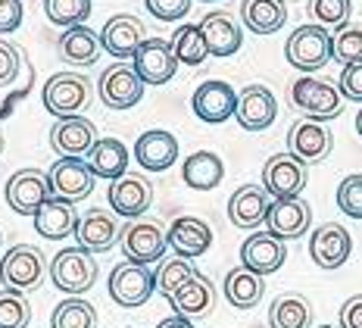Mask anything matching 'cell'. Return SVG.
Listing matches in <instances>:
<instances>
[{"mask_svg":"<svg viewBox=\"0 0 362 328\" xmlns=\"http://www.w3.org/2000/svg\"><path fill=\"white\" fill-rule=\"evenodd\" d=\"M47 272H50L47 256L35 244H16L0 259V281H4V288L19 294L37 291L44 285V278H47Z\"/></svg>","mask_w":362,"mask_h":328,"instance_id":"obj_1","label":"cell"},{"mask_svg":"<svg viewBox=\"0 0 362 328\" xmlns=\"http://www.w3.org/2000/svg\"><path fill=\"white\" fill-rule=\"evenodd\" d=\"M41 97H44V106H47L50 116L72 119L88 110L90 81H88V75H78V72H57L47 79Z\"/></svg>","mask_w":362,"mask_h":328,"instance_id":"obj_2","label":"cell"},{"mask_svg":"<svg viewBox=\"0 0 362 328\" xmlns=\"http://www.w3.org/2000/svg\"><path fill=\"white\" fill-rule=\"evenodd\" d=\"M331 44H334V38L328 35L325 26H300L284 44V57L293 69L319 72L322 66H328V60H334Z\"/></svg>","mask_w":362,"mask_h":328,"instance_id":"obj_3","label":"cell"},{"mask_svg":"<svg viewBox=\"0 0 362 328\" xmlns=\"http://www.w3.org/2000/svg\"><path fill=\"white\" fill-rule=\"evenodd\" d=\"M291 103H293V110H300L306 119L328 122V119L341 116L344 94H341V88L328 85V81L303 75V79H297L291 85Z\"/></svg>","mask_w":362,"mask_h":328,"instance_id":"obj_4","label":"cell"},{"mask_svg":"<svg viewBox=\"0 0 362 328\" xmlns=\"http://www.w3.org/2000/svg\"><path fill=\"white\" fill-rule=\"evenodd\" d=\"M50 278H54V288L69 297H81L85 291H90L97 281V263L94 254H88L85 247H66L59 250L50 263Z\"/></svg>","mask_w":362,"mask_h":328,"instance_id":"obj_5","label":"cell"},{"mask_svg":"<svg viewBox=\"0 0 362 328\" xmlns=\"http://www.w3.org/2000/svg\"><path fill=\"white\" fill-rule=\"evenodd\" d=\"M119 247H122L125 259L132 263H156L163 259L165 247H169V232L156 222V219H132L122 232H119Z\"/></svg>","mask_w":362,"mask_h":328,"instance_id":"obj_6","label":"cell"},{"mask_svg":"<svg viewBox=\"0 0 362 328\" xmlns=\"http://www.w3.org/2000/svg\"><path fill=\"white\" fill-rule=\"evenodd\" d=\"M156 291V272L144 263H132L125 259L122 266L110 272V297L125 310L144 307Z\"/></svg>","mask_w":362,"mask_h":328,"instance_id":"obj_7","label":"cell"},{"mask_svg":"<svg viewBox=\"0 0 362 328\" xmlns=\"http://www.w3.org/2000/svg\"><path fill=\"white\" fill-rule=\"evenodd\" d=\"M97 94L110 110H128V106H134L144 97V79L134 72V66L119 60V63L107 66L103 75L97 79Z\"/></svg>","mask_w":362,"mask_h":328,"instance_id":"obj_8","label":"cell"},{"mask_svg":"<svg viewBox=\"0 0 362 328\" xmlns=\"http://www.w3.org/2000/svg\"><path fill=\"white\" fill-rule=\"evenodd\" d=\"M309 181V166L300 157L275 154L262 166V188L269 191L275 200H288V197H300Z\"/></svg>","mask_w":362,"mask_h":328,"instance_id":"obj_9","label":"cell"},{"mask_svg":"<svg viewBox=\"0 0 362 328\" xmlns=\"http://www.w3.org/2000/svg\"><path fill=\"white\" fill-rule=\"evenodd\" d=\"M6 203H10L13 213L19 216H35L44 203L54 197V188H50V175L41 169H19L6 181Z\"/></svg>","mask_w":362,"mask_h":328,"instance_id":"obj_10","label":"cell"},{"mask_svg":"<svg viewBox=\"0 0 362 328\" xmlns=\"http://www.w3.org/2000/svg\"><path fill=\"white\" fill-rule=\"evenodd\" d=\"M50 188H54V197H63L69 203H78L94 191V169L90 163H85L81 157H59L54 166H50Z\"/></svg>","mask_w":362,"mask_h":328,"instance_id":"obj_11","label":"cell"},{"mask_svg":"<svg viewBox=\"0 0 362 328\" xmlns=\"http://www.w3.org/2000/svg\"><path fill=\"white\" fill-rule=\"evenodd\" d=\"M353 254V238L341 222H325L309 238V256L319 269H341Z\"/></svg>","mask_w":362,"mask_h":328,"instance_id":"obj_12","label":"cell"},{"mask_svg":"<svg viewBox=\"0 0 362 328\" xmlns=\"http://www.w3.org/2000/svg\"><path fill=\"white\" fill-rule=\"evenodd\" d=\"M134 72L144 79V85H165V81L175 75L178 60L175 50H172V41H163V38H147L138 47V53L132 57Z\"/></svg>","mask_w":362,"mask_h":328,"instance_id":"obj_13","label":"cell"},{"mask_svg":"<svg viewBox=\"0 0 362 328\" xmlns=\"http://www.w3.org/2000/svg\"><path fill=\"white\" fill-rule=\"evenodd\" d=\"M110 207L116 216L125 219H141L153 203V185L144 179V175L125 172L122 179H116L110 185Z\"/></svg>","mask_w":362,"mask_h":328,"instance_id":"obj_14","label":"cell"},{"mask_svg":"<svg viewBox=\"0 0 362 328\" xmlns=\"http://www.w3.org/2000/svg\"><path fill=\"white\" fill-rule=\"evenodd\" d=\"M284 259H288V247L272 232H253L250 238L244 241V247H240V266L253 269L256 276H272V272H278L284 266Z\"/></svg>","mask_w":362,"mask_h":328,"instance_id":"obj_15","label":"cell"},{"mask_svg":"<svg viewBox=\"0 0 362 328\" xmlns=\"http://www.w3.org/2000/svg\"><path fill=\"white\" fill-rule=\"evenodd\" d=\"M278 116V101L266 85H247L238 91V113L235 119L247 132H266Z\"/></svg>","mask_w":362,"mask_h":328,"instance_id":"obj_16","label":"cell"},{"mask_svg":"<svg viewBox=\"0 0 362 328\" xmlns=\"http://www.w3.org/2000/svg\"><path fill=\"white\" fill-rule=\"evenodd\" d=\"M288 147H291L293 157H300L306 166H313V163H322V159L331 154L334 138H331V132L322 125V122L297 119L288 132Z\"/></svg>","mask_w":362,"mask_h":328,"instance_id":"obj_17","label":"cell"},{"mask_svg":"<svg viewBox=\"0 0 362 328\" xmlns=\"http://www.w3.org/2000/svg\"><path fill=\"white\" fill-rule=\"evenodd\" d=\"M191 106L197 113V119L209 122V125H218V122L231 119L238 113V91L228 81H203L194 91Z\"/></svg>","mask_w":362,"mask_h":328,"instance_id":"obj_18","label":"cell"},{"mask_svg":"<svg viewBox=\"0 0 362 328\" xmlns=\"http://www.w3.org/2000/svg\"><path fill=\"white\" fill-rule=\"evenodd\" d=\"M309 222H313V210L303 197H288V200H272L266 225L272 234H278L281 241H293L303 238L309 232Z\"/></svg>","mask_w":362,"mask_h":328,"instance_id":"obj_19","label":"cell"},{"mask_svg":"<svg viewBox=\"0 0 362 328\" xmlns=\"http://www.w3.org/2000/svg\"><path fill=\"white\" fill-rule=\"evenodd\" d=\"M269 191L259 188V185H240L235 194H231L228 200V219L235 228H244V232H253V228H259L266 222L269 216Z\"/></svg>","mask_w":362,"mask_h":328,"instance_id":"obj_20","label":"cell"},{"mask_svg":"<svg viewBox=\"0 0 362 328\" xmlns=\"http://www.w3.org/2000/svg\"><path fill=\"white\" fill-rule=\"evenodd\" d=\"M144 41H147L144 22L134 19V16H110L107 26H103V32H100L103 50L112 53L116 60H132Z\"/></svg>","mask_w":362,"mask_h":328,"instance_id":"obj_21","label":"cell"},{"mask_svg":"<svg viewBox=\"0 0 362 328\" xmlns=\"http://www.w3.org/2000/svg\"><path fill=\"white\" fill-rule=\"evenodd\" d=\"M94 144H97V128L85 116L59 119L54 125V132H50V147L59 157H85L94 150Z\"/></svg>","mask_w":362,"mask_h":328,"instance_id":"obj_22","label":"cell"},{"mask_svg":"<svg viewBox=\"0 0 362 328\" xmlns=\"http://www.w3.org/2000/svg\"><path fill=\"white\" fill-rule=\"evenodd\" d=\"M134 159L147 172H165L178 159V138L172 132H163V128L144 132L134 141Z\"/></svg>","mask_w":362,"mask_h":328,"instance_id":"obj_23","label":"cell"},{"mask_svg":"<svg viewBox=\"0 0 362 328\" xmlns=\"http://www.w3.org/2000/svg\"><path fill=\"white\" fill-rule=\"evenodd\" d=\"M119 238V225L107 210H88L85 216H78L75 225V241L78 247H85L88 254H107Z\"/></svg>","mask_w":362,"mask_h":328,"instance_id":"obj_24","label":"cell"},{"mask_svg":"<svg viewBox=\"0 0 362 328\" xmlns=\"http://www.w3.org/2000/svg\"><path fill=\"white\" fill-rule=\"evenodd\" d=\"M200 32L206 38V47H209V57H235L244 44V32L235 22V16L228 13L216 10V13H206L200 22Z\"/></svg>","mask_w":362,"mask_h":328,"instance_id":"obj_25","label":"cell"},{"mask_svg":"<svg viewBox=\"0 0 362 328\" xmlns=\"http://www.w3.org/2000/svg\"><path fill=\"white\" fill-rule=\"evenodd\" d=\"M213 244V228L197 216H178L169 225V247L175 250V256H203Z\"/></svg>","mask_w":362,"mask_h":328,"instance_id":"obj_26","label":"cell"},{"mask_svg":"<svg viewBox=\"0 0 362 328\" xmlns=\"http://www.w3.org/2000/svg\"><path fill=\"white\" fill-rule=\"evenodd\" d=\"M172 310L175 316H185V319H200V316H209L216 307V288L206 276H194L187 285H181L175 294L169 297Z\"/></svg>","mask_w":362,"mask_h":328,"instance_id":"obj_27","label":"cell"},{"mask_svg":"<svg viewBox=\"0 0 362 328\" xmlns=\"http://www.w3.org/2000/svg\"><path fill=\"white\" fill-rule=\"evenodd\" d=\"M35 232L47 241H63L75 234V225H78V216H75V207L63 197H50L41 210L32 216Z\"/></svg>","mask_w":362,"mask_h":328,"instance_id":"obj_28","label":"cell"},{"mask_svg":"<svg viewBox=\"0 0 362 328\" xmlns=\"http://www.w3.org/2000/svg\"><path fill=\"white\" fill-rule=\"evenodd\" d=\"M100 47H103L100 35L90 32L88 26L66 28L63 38H59V44H57L63 63H69V66H90V63H97V57H100Z\"/></svg>","mask_w":362,"mask_h":328,"instance_id":"obj_29","label":"cell"},{"mask_svg":"<svg viewBox=\"0 0 362 328\" xmlns=\"http://www.w3.org/2000/svg\"><path fill=\"white\" fill-rule=\"evenodd\" d=\"M222 179H225V166L213 150H197L181 166V181L194 191H213L222 185Z\"/></svg>","mask_w":362,"mask_h":328,"instance_id":"obj_30","label":"cell"},{"mask_svg":"<svg viewBox=\"0 0 362 328\" xmlns=\"http://www.w3.org/2000/svg\"><path fill=\"white\" fill-rule=\"evenodd\" d=\"M240 22L253 35H275L288 22V6H284V0H244Z\"/></svg>","mask_w":362,"mask_h":328,"instance_id":"obj_31","label":"cell"},{"mask_svg":"<svg viewBox=\"0 0 362 328\" xmlns=\"http://www.w3.org/2000/svg\"><path fill=\"white\" fill-rule=\"evenodd\" d=\"M262 294H266V281L253 269H247V266H238V269H231L225 276V297H228L231 307L253 310L262 300Z\"/></svg>","mask_w":362,"mask_h":328,"instance_id":"obj_32","label":"cell"},{"mask_svg":"<svg viewBox=\"0 0 362 328\" xmlns=\"http://www.w3.org/2000/svg\"><path fill=\"white\" fill-rule=\"evenodd\" d=\"M90 159V169H94L97 179H122V175L128 172V147L119 138H97L94 150L88 154Z\"/></svg>","mask_w":362,"mask_h":328,"instance_id":"obj_33","label":"cell"},{"mask_svg":"<svg viewBox=\"0 0 362 328\" xmlns=\"http://www.w3.org/2000/svg\"><path fill=\"white\" fill-rule=\"evenodd\" d=\"M269 325L272 328H309L313 325V307L300 294H281L269 307Z\"/></svg>","mask_w":362,"mask_h":328,"instance_id":"obj_34","label":"cell"},{"mask_svg":"<svg viewBox=\"0 0 362 328\" xmlns=\"http://www.w3.org/2000/svg\"><path fill=\"white\" fill-rule=\"evenodd\" d=\"M172 50H175V60L185 66H200L206 63L209 47L206 38H203L200 26H181L175 35H172Z\"/></svg>","mask_w":362,"mask_h":328,"instance_id":"obj_35","label":"cell"},{"mask_svg":"<svg viewBox=\"0 0 362 328\" xmlns=\"http://www.w3.org/2000/svg\"><path fill=\"white\" fill-rule=\"evenodd\" d=\"M97 312L85 297H66L50 316V328H94Z\"/></svg>","mask_w":362,"mask_h":328,"instance_id":"obj_36","label":"cell"},{"mask_svg":"<svg viewBox=\"0 0 362 328\" xmlns=\"http://www.w3.org/2000/svg\"><path fill=\"white\" fill-rule=\"evenodd\" d=\"M194 276H197V266H191L187 256H172L156 269V291L163 297H172L181 285H187Z\"/></svg>","mask_w":362,"mask_h":328,"instance_id":"obj_37","label":"cell"},{"mask_svg":"<svg viewBox=\"0 0 362 328\" xmlns=\"http://www.w3.org/2000/svg\"><path fill=\"white\" fill-rule=\"evenodd\" d=\"M44 16L59 28L85 26L90 16V0H44Z\"/></svg>","mask_w":362,"mask_h":328,"instance_id":"obj_38","label":"cell"},{"mask_svg":"<svg viewBox=\"0 0 362 328\" xmlns=\"http://www.w3.org/2000/svg\"><path fill=\"white\" fill-rule=\"evenodd\" d=\"M28 322H32V307L25 294L4 288L0 291V328H28Z\"/></svg>","mask_w":362,"mask_h":328,"instance_id":"obj_39","label":"cell"},{"mask_svg":"<svg viewBox=\"0 0 362 328\" xmlns=\"http://www.w3.org/2000/svg\"><path fill=\"white\" fill-rule=\"evenodd\" d=\"M353 0H309V16L315 19V26L325 28H344L350 22Z\"/></svg>","mask_w":362,"mask_h":328,"instance_id":"obj_40","label":"cell"},{"mask_svg":"<svg viewBox=\"0 0 362 328\" xmlns=\"http://www.w3.org/2000/svg\"><path fill=\"white\" fill-rule=\"evenodd\" d=\"M331 50H334L337 63H344V66L362 60V26H344V28H337Z\"/></svg>","mask_w":362,"mask_h":328,"instance_id":"obj_41","label":"cell"},{"mask_svg":"<svg viewBox=\"0 0 362 328\" xmlns=\"http://www.w3.org/2000/svg\"><path fill=\"white\" fill-rule=\"evenodd\" d=\"M337 207H341L344 216L362 219V172L346 175L337 188Z\"/></svg>","mask_w":362,"mask_h":328,"instance_id":"obj_42","label":"cell"},{"mask_svg":"<svg viewBox=\"0 0 362 328\" xmlns=\"http://www.w3.org/2000/svg\"><path fill=\"white\" fill-rule=\"evenodd\" d=\"M191 4H194V0H144L150 16H156L160 22H175L181 16H187Z\"/></svg>","mask_w":362,"mask_h":328,"instance_id":"obj_43","label":"cell"},{"mask_svg":"<svg viewBox=\"0 0 362 328\" xmlns=\"http://www.w3.org/2000/svg\"><path fill=\"white\" fill-rule=\"evenodd\" d=\"M337 88H341L344 101H356L362 103V60L356 63H346L344 72H341V81H337Z\"/></svg>","mask_w":362,"mask_h":328,"instance_id":"obj_44","label":"cell"},{"mask_svg":"<svg viewBox=\"0 0 362 328\" xmlns=\"http://www.w3.org/2000/svg\"><path fill=\"white\" fill-rule=\"evenodd\" d=\"M19 50L10 41H0V88L13 85L19 75Z\"/></svg>","mask_w":362,"mask_h":328,"instance_id":"obj_45","label":"cell"},{"mask_svg":"<svg viewBox=\"0 0 362 328\" xmlns=\"http://www.w3.org/2000/svg\"><path fill=\"white\" fill-rule=\"evenodd\" d=\"M22 26V0H0V35Z\"/></svg>","mask_w":362,"mask_h":328,"instance_id":"obj_46","label":"cell"},{"mask_svg":"<svg viewBox=\"0 0 362 328\" xmlns=\"http://www.w3.org/2000/svg\"><path fill=\"white\" fill-rule=\"evenodd\" d=\"M341 328H362V294L350 297L341 307Z\"/></svg>","mask_w":362,"mask_h":328,"instance_id":"obj_47","label":"cell"},{"mask_svg":"<svg viewBox=\"0 0 362 328\" xmlns=\"http://www.w3.org/2000/svg\"><path fill=\"white\" fill-rule=\"evenodd\" d=\"M156 328H194L191 319H185V316H169V319H163Z\"/></svg>","mask_w":362,"mask_h":328,"instance_id":"obj_48","label":"cell"},{"mask_svg":"<svg viewBox=\"0 0 362 328\" xmlns=\"http://www.w3.org/2000/svg\"><path fill=\"white\" fill-rule=\"evenodd\" d=\"M356 132H359V138H362V110H359V116H356Z\"/></svg>","mask_w":362,"mask_h":328,"instance_id":"obj_49","label":"cell"},{"mask_svg":"<svg viewBox=\"0 0 362 328\" xmlns=\"http://www.w3.org/2000/svg\"><path fill=\"white\" fill-rule=\"evenodd\" d=\"M0 154H4V135H0Z\"/></svg>","mask_w":362,"mask_h":328,"instance_id":"obj_50","label":"cell"},{"mask_svg":"<svg viewBox=\"0 0 362 328\" xmlns=\"http://www.w3.org/2000/svg\"><path fill=\"white\" fill-rule=\"evenodd\" d=\"M319 328H334V325H319Z\"/></svg>","mask_w":362,"mask_h":328,"instance_id":"obj_51","label":"cell"},{"mask_svg":"<svg viewBox=\"0 0 362 328\" xmlns=\"http://www.w3.org/2000/svg\"><path fill=\"white\" fill-rule=\"evenodd\" d=\"M0 241H4V238H0Z\"/></svg>","mask_w":362,"mask_h":328,"instance_id":"obj_52","label":"cell"}]
</instances>
